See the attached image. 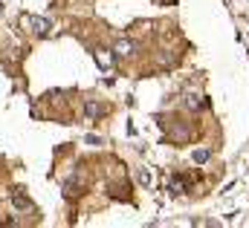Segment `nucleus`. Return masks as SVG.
Returning <instances> with one entry per match:
<instances>
[{
  "label": "nucleus",
  "mask_w": 249,
  "mask_h": 228,
  "mask_svg": "<svg viewBox=\"0 0 249 228\" xmlns=\"http://www.w3.org/2000/svg\"><path fill=\"white\" fill-rule=\"evenodd\" d=\"M133 52H136V44H133L130 38H119V41H116V47H113V55L127 58V55H133Z\"/></svg>",
  "instance_id": "nucleus-1"
},
{
  "label": "nucleus",
  "mask_w": 249,
  "mask_h": 228,
  "mask_svg": "<svg viewBox=\"0 0 249 228\" xmlns=\"http://www.w3.org/2000/svg\"><path fill=\"white\" fill-rule=\"evenodd\" d=\"M50 29H53V23H50V17H32V32H35L38 38H44V35H50Z\"/></svg>",
  "instance_id": "nucleus-2"
},
{
  "label": "nucleus",
  "mask_w": 249,
  "mask_h": 228,
  "mask_svg": "<svg viewBox=\"0 0 249 228\" xmlns=\"http://www.w3.org/2000/svg\"><path fill=\"white\" fill-rule=\"evenodd\" d=\"M12 208H15V211H32L35 205H32L29 196H23V194H12Z\"/></svg>",
  "instance_id": "nucleus-3"
},
{
  "label": "nucleus",
  "mask_w": 249,
  "mask_h": 228,
  "mask_svg": "<svg viewBox=\"0 0 249 228\" xmlns=\"http://www.w3.org/2000/svg\"><path fill=\"white\" fill-rule=\"evenodd\" d=\"M96 64L102 66V69H113V52H107V49H96Z\"/></svg>",
  "instance_id": "nucleus-4"
},
{
  "label": "nucleus",
  "mask_w": 249,
  "mask_h": 228,
  "mask_svg": "<svg viewBox=\"0 0 249 228\" xmlns=\"http://www.w3.org/2000/svg\"><path fill=\"white\" fill-rule=\"evenodd\" d=\"M107 110L105 104H99V101H84V115H90V118H96V115H102Z\"/></svg>",
  "instance_id": "nucleus-5"
},
{
  "label": "nucleus",
  "mask_w": 249,
  "mask_h": 228,
  "mask_svg": "<svg viewBox=\"0 0 249 228\" xmlns=\"http://www.w3.org/2000/svg\"><path fill=\"white\" fill-rule=\"evenodd\" d=\"M186 107L191 110V113H197V110L203 107V96H197V93H188V96H186Z\"/></svg>",
  "instance_id": "nucleus-6"
},
{
  "label": "nucleus",
  "mask_w": 249,
  "mask_h": 228,
  "mask_svg": "<svg viewBox=\"0 0 249 228\" xmlns=\"http://www.w3.org/2000/svg\"><path fill=\"white\" fill-rule=\"evenodd\" d=\"M171 194H174V196H180V194H186V182H183L180 176H174V179H171Z\"/></svg>",
  "instance_id": "nucleus-7"
},
{
  "label": "nucleus",
  "mask_w": 249,
  "mask_h": 228,
  "mask_svg": "<svg viewBox=\"0 0 249 228\" xmlns=\"http://www.w3.org/2000/svg\"><path fill=\"white\" fill-rule=\"evenodd\" d=\"M136 179H139V185H145V188H151V185H154V176H151V173L145 171V168H142V171L136 173Z\"/></svg>",
  "instance_id": "nucleus-8"
},
{
  "label": "nucleus",
  "mask_w": 249,
  "mask_h": 228,
  "mask_svg": "<svg viewBox=\"0 0 249 228\" xmlns=\"http://www.w3.org/2000/svg\"><path fill=\"white\" fill-rule=\"evenodd\" d=\"M209 156H212V153H209L206 147H200V150H194V156H191V159H194L197 165H203V162H209Z\"/></svg>",
  "instance_id": "nucleus-9"
},
{
  "label": "nucleus",
  "mask_w": 249,
  "mask_h": 228,
  "mask_svg": "<svg viewBox=\"0 0 249 228\" xmlns=\"http://www.w3.org/2000/svg\"><path fill=\"white\" fill-rule=\"evenodd\" d=\"M0 17H3V3H0Z\"/></svg>",
  "instance_id": "nucleus-10"
}]
</instances>
